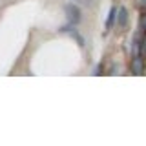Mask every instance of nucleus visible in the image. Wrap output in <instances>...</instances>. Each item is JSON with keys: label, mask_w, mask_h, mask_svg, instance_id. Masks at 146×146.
Listing matches in <instances>:
<instances>
[{"label": "nucleus", "mask_w": 146, "mask_h": 146, "mask_svg": "<svg viewBox=\"0 0 146 146\" xmlns=\"http://www.w3.org/2000/svg\"><path fill=\"white\" fill-rule=\"evenodd\" d=\"M64 11H66V17H68V22H70V26H75L80 22V9L75 6V4H68L66 7H64Z\"/></svg>", "instance_id": "f257e3e1"}, {"label": "nucleus", "mask_w": 146, "mask_h": 146, "mask_svg": "<svg viewBox=\"0 0 146 146\" xmlns=\"http://www.w3.org/2000/svg\"><path fill=\"white\" fill-rule=\"evenodd\" d=\"M126 22H128V11H126V7H121L119 9V15H117V24L121 27H124Z\"/></svg>", "instance_id": "f03ea898"}, {"label": "nucleus", "mask_w": 146, "mask_h": 146, "mask_svg": "<svg viewBox=\"0 0 146 146\" xmlns=\"http://www.w3.org/2000/svg\"><path fill=\"white\" fill-rule=\"evenodd\" d=\"M143 60H144L143 57H137L135 60H133V71H135V75H143V70H144Z\"/></svg>", "instance_id": "7ed1b4c3"}, {"label": "nucleus", "mask_w": 146, "mask_h": 146, "mask_svg": "<svg viewBox=\"0 0 146 146\" xmlns=\"http://www.w3.org/2000/svg\"><path fill=\"white\" fill-rule=\"evenodd\" d=\"M115 15H117V9L111 7V9H110V15H108V20H106V29H110V27L113 26V22H115Z\"/></svg>", "instance_id": "20e7f679"}, {"label": "nucleus", "mask_w": 146, "mask_h": 146, "mask_svg": "<svg viewBox=\"0 0 146 146\" xmlns=\"http://www.w3.org/2000/svg\"><path fill=\"white\" fill-rule=\"evenodd\" d=\"M141 57H146V36L143 38V42H141Z\"/></svg>", "instance_id": "39448f33"}, {"label": "nucleus", "mask_w": 146, "mask_h": 146, "mask_svg": "<svg viewBox=\"0 0 146 146\" xmlns=\"http://www.w3.org/2000/svg\"><path fill=\"white\" fill-rule=\"evenodd\" d=\"M141 29H143V31H146V15H143V17H141Z\"/></svg>", "instance_id": "423d86ee"}]
</instances>
